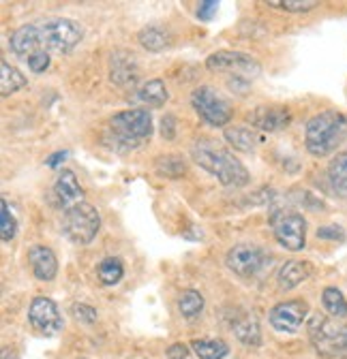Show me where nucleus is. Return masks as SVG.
<instances>
[{
	"label": "nucleus",
	"instance_id": "obj_1",
	"mask_svg": "<svg viewBox=\"0 0 347 359\" xmlns=\"http://www.w3.org/2000/svg\"><path fill=\"white\" fill-rule=\"evenodd\" d=\"M191 156L202 169H206L219 180L223 187L240 189L249 184V171L244 169V165L228 148H221L212 140L195 142L191 148Z\"/></svg>",
	"mask_w": 347,
	"mask_h": 359
},
{
	"label": "nucleus",
	"instance_id": "obj_2",
	"mask_svg": "<svg viewBox=\"0 0 347 359\" xmlns=\"http://www.w3.org/2000/svg\"><path fill=\"white\" fill-rule=\"evenodd\" d=\"M347 137V118L341 111L328 109L313 116L305 128V146L309 154L322 158L332 154Z\"/></svg>",
	"mask_w": 347,
	"mask_h": 359
},
{
	"label": "nucleus",
	"instance_id": "obj_3",
	"mask_svg": "<svg viewBox=\"0 0 347 359\" xmlns=\"http://www.w3.org/2000/svg\"><path fill=\"white\" fill-rule=\"evenodd\" d=\"M39 34H41V48L48 54L50 52L69 54L84 39V28L79 22H73L67 18H52L39 24Z\"/></svg>",
	"mask_w": 347,
	"mask_h": 359
},
{
	"label": "nucleus",
	"instance_id": "obj_4",
	"mask_svg": "<svg viewBox=\"0 0 347 359\" xmlns=\"http://www.w3.org/2000/svg\"><path fill=\"white\" fill-rule=\"evenodd\" d=\"M112 135L124 148H138L152 135V118L146 109H126L110 120Z\"/></svg>",
	"mask_w": 347,
	"mask_h": 359
},
{
	"label": "nucleus",
	"instance_id": "obj_5",
	"mask_svg": "<svg viewBox=\"0 0 347 359\" xmlns=\"http://www.w3.org/2000/svg\"><path fill=\"white\" fill-rule=\"evenodd\" d=\"M307 330H309V338H311L313 346L322 355L334 357V355L347 353V327H341L336 321L317 312L309 319Z\"/></svg>",
	"mask_w": 347,
	"mask_h": 359
},
{
	"label": "nucleus",
	"instance_id": "obj_6",
	"mask_svg": "<svg viewBox=\"0 0 347 359\" xmlns=\"http://www.w3.org/2000/svg\"><path fill=\"white\" fill-rule=\"evenodd\" d=\"M63 224H65L67 236L75 244H91L101 229V216L95 205L81 201V203L65 210Z\"/></svg>",
	"mask_w": 347,
	"mask_h": 359
},
{
	"label": "nucleus",
	"instance_id": "obj_7",
	"mask_svg": "<svg viewBox=\"0 0 347 359\" xmlns=\"http://www.w3.org/2000/svg\"><path fill=\"white\" fill-rule=\"evenodd\" d=\"M270 227L277 242L287 250H302L307 244V220L300 212L279 210L270 216Z\"/></svg>",
	"mask_w": 347,
	"mask_h": 359
},
{
	"label": "nucleus",
	"instance_id": "obj_8",
	"mask_svg": "<svg viewBox=\"0 0 347 359\" xmlns=\"http://www.w3.org/2000/svg\"><path fill=\"white\" fill-rule=\"evenodd\" d=\"M206 67L212 73H225L232 79H244V81H253L255 77H259L262 73V67L259 62L242 52H214L206 58Z\"/></svg>",
	"mask_w": 347,
	"mask_h": 359
},
{
	"label": "nucleus",
	"instance_id": "obj_9",
	"mask_svg": "<svg viewBox=\"0 0 347 359\" xmlns=\"http://www.w3.org/2000/svg\"><path fill=\"white\" fill-rule=\"evenodd\" d=\"M191 103H193V109L199 114V118L206 120L210 126H225L232 120L230 103L223 97H219V93L210 86L195 88L191 95Z\"/></svg>",
	"mask_w": 347,
	"mask_h": 359
},
{
	"label": "nucleus",
	"instance_id": "obj_10",
	"mask_svg": "<svg viewBox=\"0 0 347 359\" xmlns=\"http://www.w3.org/2000/svg\"><path fill=\"white\" fill-rule=\"evenodd\" d=\"M28 321L41 336H56L63 330V317L58 306L50 297H34L28 308Z\"/></svg>",
	"mask_w": 347,
	"mask_h": 359
},
{
	"label": "nucleus",
	"instance_id": "obj_11",
	"mask_svg": "<svg viewBox=\"0 0 347 359\" xmlns=\"http://www.w3.org/2000/svg\"><path fill=\"white\" fill-rule=\"evenodd\" d=\"M309 314V304L305 299H289V302H281L277 304L268 319H270V325L281 332V334H296L302 323H305Z\"/></svg>",
	"mask_w": 347,
	"mask_h": 359
},
{
	"label": "nucleus",
	"instance_id": "obj_12",
	"mask_svg": "<svg viewBox=\"0 0 347 359\" xmlns=\"http://www.w3.org/2000/svg\"><path fill=\"white\" fill-rule=\"evenodd\" d=\"M266 259L268 257L262 248H257L253 244H236L230 248V252L225 257V265L234 274L249 278V276H255L259 269L264 267Z\"/></svg>",
	"mask_w": 347,
	"mask_h": 359
},
{
	"label": "nucleus",
	"instance_id": "obj_13",
	"mask_svg": "<svg viewBox=\"0 0 347 359\" xmlns=\"http://www.w3.org/2000/svg\"><path fill=\"white\" fill-rule=\"evenodd\" d=\"M292 122V114L281 105H259L249 114V124L257 130L277 133Z\"/></svg>",
	"mask_w": 347,
	"mask_h": 359
},
{
	"label": "nucleus",
	"instance_id": "obj_14",
	"mask_svg": "<svg viewBox=\"0 0 347 359\" xmlns=\"http://www.w3.org/2000/svg\"><path fill=\"white\" fill-rule=\"evenodd\" d=\"M28 261L32 265L34 278H39L43 283H50V280L56 278V274H58V259L52 252V248H48V246H32L28 250Z\"/></svg>",
	"mask_w": 347,
	"mask_h": 359
},
{
	"label": "nucleus",
	"instance_id": "obj_15",
	"mask_svg": "<svg viewBox=\"0 0 347 359\" xmlns=\"http://www.w3.org/2000/svg\"><path fill=\"white\" fill-rule=\"evenodd\" d=\"M54 195L58 199V205L69 210L77 203H81L84 199V189L79 187L77 182V175L71 171V169H63L58 173V180H56V184H54Z\"/></svg>",
	"mask_w": 347,
	"mask_h": 359
},
{
	"label": "nucleus",
	"instance_id": "obj_16",
	"mask_svg": "<svg viewBox=\"0 0 347 359\" xmlns=\"http://www.w3.org/2000/svg\"><path fill=\"white\" fill-rule=\"evenodd\" d=\"M167 99H169L167 88H165L163 79H157V77L155 79H146L144 83H140L133 90V95L129 97V101L140 103L144 107H161Z\"/></svg>",
	"mask_w": 347,
	"mask_h": 359
},
{
	"label": "nucleus",
	"instance_id": "obj_17",
	"mask_svg": "<svg viewBox=\"0 0 347 359\" xmlns=\"http://www.w3.org/2000/svg\"><path fill=\"white\" fill-rule=\"evenodd\" d=\"M9 45L13 54L22 56V58H28L32 56L34 52L43 50L41 48V34H39V24H26L22 28H18L11 39H9Z\"/></svg>",
	"mask_w": 347,
	"mask_h": 359
},
{
	"label": "nucleus",
	"instance_id": "obj_18",
	"mask_svg": "<svg viewBox=\"0 0 347 359\" xmlns=\"http://www.w3.org/2000/svg\"><path fill=\"white\" fill-rule=\"evenodd\" d=\"M311 269L313 265L309 261H298V259H292L287 263H283L277 272V285L281 291H289V289H296L302 280H307L311 276Z\"/></svg>",
	"mask_w": 347,
	"mask_h": 359
},
{
	"label": "nucleus",
	"instance_id": "obj_19",
	"mask_svg": "<svg viewBox=\"0 0 347 359\" xmlns=\"http://www.w3.org/2000/svg\"><path fill=\"white\" fill-rule=\"evenodd\" d=\"M110 79L116 86L124 83H136L138 81V62L133 54L126 52H116L110 62Z\"/></svg>",
	"mask_w": 347,
	"mask_h": 359
},
{
	"label": "nucleus",
	"instance_id": "obj_20",
	"mask_svg": "<svg viewBox=\"0 0 347 359\" xmlns=\"http://www.w3.org/2000/svg\"><path fill=\"white\" fill-rule=\"evenodd\" d=\"M138 41H140L142 48L148 50V52H161V50L169 48L174 39H171L169 30L163 28V26H146V28L140 30Z\"/></svg>",
	"mask_w": 347,
	"mask_h": 359
},
{
	"label": "nucleus",
	"instance_id": "obj_21",
	"mask_svg": "<svg viewBox=\"0 0 347 359\" xmlns=\"http://www.w3.org/2000/svg\"><path fill=\"white\" fill-rule=\"evenodd\" d=\"M328 180L334 195L347 199V150L339 152L328 165Z\"/></svg>",
	"mask_w": 347,
	"mask_h": 359
},
{
	"label": "nucleus",
	"instance_id": "obj_22",
	"mask_svg": "<svg viewBox=\"0 0 347 359\" xmlns=\"http://www.w3.org/2000/svg\"><path fill=\"white\" fill-rule=\"evenodd\" d=\"M193 353L199 359H223L230 353V344L221 338H202L191 342Z\"/></svg>",
	"mask_w": 347,
	"mask_h": 359
},
{
	"label": "nucleus",
	"instance_id": "obj_23",
	"mask_svg": "<svg viewBox=\"0 0 347 359\" xmlns=\"http://www.w3.org/2000/svg\"><path fill=\"white\" fill-rule=\"evenodd\" d=\"M232 327H234L236 338L242 344H247V346H257L259 342H262V332H259V323H257V319L249 317V314H244V317H238L232 323Z\"/></svg>",
	"mask_w": 347,
	"mask_h": 359
},
{
	"label": "nucleus",
	"instance_id": "obj_24",
	"mask_svg": "<svg viewBox=\"0 0 347 359\" xmlns=\"http://www.w3.org/2000/svg\"><path fill=\"white\" fill-rule=\"evenodd\" d=\"M26 86V77L24 73H20L15 67H11L9 62H0V95L9 97L13 93H18L20 88Z\"/></svg>",
	"mask_w": 347,
	"mask_h": 359
},
{
	"label": "nucleus",
	"instance_id": "obj_25",
	"mask_svg": "<svg viewBox=\"0 0 347 359\" xmlns=\"http://www.w3.org/2000/svg\"><path fill=\"white\" fill-rule=\"evenodd\" d=\"M97 276L103 287H114L124 276V265L118 257H107L97 265Z\"/></svg>",
	"mask_w": 347,
	"mask_h": 359
},
{
	"label": "nucleus",
	"instance_id": "obj_26",
	"mask_svg": "<svg viewBox=\"0 0 347 359\" xmlns=\"http://www.w3.org/2000/svg\"><path fill=\"white\" fill-rule=\"evenodd\" d=\"M225 140L232 148L240 150V152H251L255 148V144L259 142L257 133L253 128H244V126H234L225 130Z\"/></svg>",
	"mask_w": 347,
	"mask_h": 359
},
{
	"label": "nucleus",
	"instance_id": "obj_27",
	"mask_svg": "<svg viewBox=\"0 0 347 359\" xmlns=\"http://www.w3.org/2000/svg\"><path fill=\"white\" fill-rule=\"evenodd\" d=\"M322 304L326 308V312L334 319H347V302L345 295L336 289V287H326L322 293Z\"/></svg>",
	"mask_w": 347,
	"mask_h": 359
},
{
	"label": "nucleus",
	"instance_id": "obj_28",
	"mask_svg": "<svg viewBox=\"0 0 347 359\" xmlns=\"http://www.w3.org/2000/svg\"><path fill=\"white\" fill-rule=\"evenodd\" d=\"M178 310L185 319H195L199 317V312L204 310V297L202 293L193 291V289H187L183 291V295L178 297Z\"/></svg>",
	"mask_w": 347,
	"mask_h": 359
},
{
	"label": "nucleus",
	"instance_id": "obj_29",
	"mask_svg": "<svg viewBox=\"0 0 347 359\" xmlns=\"http://www.w3.org/2000/svg\"><path fill=\"white\" fill-rule=\"evenodd\" d=\"M155 167L161 175L165 177H178L187 171V165L181 156H174V154H167V156H159L155 161Z\"/></svg>",
	"mask_w": 347,
	"mask_h": 359
},
{
	"label": "nucleus",
	"instance_id": "obj_30",
	"mask_svg": "<svg viewBox=\"0 0 347 359\" xmlns=\"http://www.w3.org/2000/svg\"><path fill=\"white\" fill-rule=\"evenodd\" d=\"M0 208H3V216H0V238H3V242H11L18 233V222L9 210L7 199L0 201Z\"/></svg>",
	"mask_w": 347,
	"mask_h": 359
},
{
	"label": "nucleus",
	"instance_id": "obj_31",
	"mask_svg": "<svg viewBox=\"0 0 347 359\" xmlns=\"http://www.w3.org/2000/svg\"><path fill=\"white\" fill-rule=\"evenodd\" d=\"M270 7L285 9L289 13H307L311 9H315L317 3H315V0H283V3H277V0H273Z\"/></svg>",
	"mask_w": 347,
	"mask_h": 359
},
{
	"label": "nucleus",
	"instance_id": "obj_32",
	"mask_svg": "<svg viewBox=\"0 0 347 359\" xmlns=\"http://www.w3.org/2000/svg\"><path fill=\"white\" fill-rule=\"evenodd\" d=\"M48 67H50V54L46 50H39L32 56H28V69L32 73H43L48 71Z\"/></svg>",
	"mask_w": 347,
	"mask_h": 359
},
{
	"label": "nucleus",
	"instance_id": "obj_33",
	"mask_svg": "<svg viewBox=\"0 0 347 359\" xmlns=\"http://www.w3.org/2000/svg\"><path fill=\"white\" fill-rule=\"evenodd\" d=\"M71 314L77 319V321H81V323H95L97 321V310L95 308H91V306H86V304H75L73 308H71Z\"/></svg>",
	"mask_w": 347,
	"mask_h": 359
},
{
	"label": "nucleus",
	"instance_id": "obj_34",
	"mask_svg": "<svg viewBox=\"0 0 347 359\" xmlns=\"http://www.w3.org/2000/svg\"><path fill=\"white\" fill-rule=\"evenodd\" d=\"M317 238L320 240H332V242H343L345 240V231L336 224H328V227H320L317 229Z\"/></svg>",
	"mask_w": 347,
	"mask_h": 359
},
{
	"label": "nucleus",
	"instance_id": "obj_35",
	"mask_svg": "<svg viewBox=\"0 0 347 359\" xmlns=\"http://www.w3.org/2000/svg\"><path fill=\"white\" fill-rule=\"evenodd\" d=\"M161 137L167 142H171L174 137H176V118H174L171 114H165L161 120Z\"/></svg>",
	"mask_w": 347,
	"mask_h": 359
},
{
	"label": "nucleus",
	"instance_id": "obj_36",
	"mask_svg": "<svg viewBox=\"0 0 347 359\" xmlns=\"http://www.w3.org/2000/svg\"><path fill=\"white\" fill-rule=\"evenodd\" d=\"M216 11H219V3H214V0H208V3H199V5H197L195 15H197L202 22H210V20L216 15Z\"/></svg>",
	"mask_w": 347,
	"mask_h": 359
},
{
	"label": "nucleus",
	"instance_id": "obj_37",
	"mask_svg": "<svg viewBox=\"0 0 347 359\" xmlns=\"http://www.w3.org/2000/svg\"><path fill=\"white\" fill-rule=\"evenodd\" d=\"M167 357H169V359H187V357H189L187 344H183V342L171 344V346L167 348Z\"/></svg>",
	"mask_w": 347,
	"mask_h": 359
},
{
	"label": "nucleus",
	"instance_id": "obj_38",
	"mask_svg": "<svg viewBox=\"0 0 347 359\" xmlns=\"http://www.w3.org/2000/svg\"><path fill=\"white\" fill-rule=\"evenodd\" d=\"M67 156H69V152H56V154H52V156H50V158L46 161V165L54 169V167H58V165H60V163H63V161H65Z\"/></svg>",
	"mask_w": 347,
	"mask_h": 359
},
{
	"label": "nucleus",
	"instance_id": "obj_39",
	"mask_svg": "<svg viewBox=\"0 0 347 359\" xmlns=\"http://www.w3.org/2000/svg\"><path fill=\"white\" fill-rule=\"evenodd\" d=\"M3 359H9V351H5V353H3ZM11 359H13V357H11Z\"/></svg>",
	"mask_w": 347,
	"mask_h": 359
}]
</instances>
